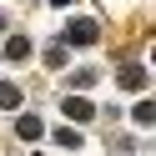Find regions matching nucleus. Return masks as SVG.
Segmentation results:
<instances>
[{
    "instance_id": "nucleus-1",
    "label": "nucleus",
    "mask_w": 156,
    "mask_h": 156,
    "mask_svg": "<svg viewBox=\"0 0 156 156\" xmlns=\"http://www.w3.org/2000/svg\"><path fill=\"white\" fill-rule=\"evenodd\" d=\"M20 136H25V141H35V136H41V121H35V116H20Z\"/></svg>"
},
{
    "instance_id": "nucleus-2",
    "label": "nucleus",
    "mask_w": 156,
    "mask_h": 156,
    "mask_svg": "<svg viewBox=\"0 0 156 156\" xmlns=\"http://www.w3.org/2000/svg\"><path fill=\"white\" fill-rule=\"evenodd\" d=\"M20 96H15V86H0V106H15Z\"/></svg>"
}]
</instances>
